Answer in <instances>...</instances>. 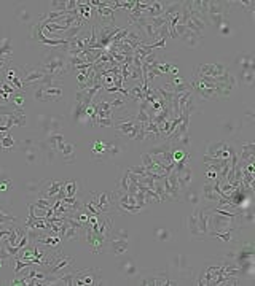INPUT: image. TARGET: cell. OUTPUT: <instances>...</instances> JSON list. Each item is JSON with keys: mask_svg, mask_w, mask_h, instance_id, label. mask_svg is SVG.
I'll return each mask as SVG.
<instances>
[{"mask_svg": "<svg viewBox=\"0 0 255 286\" xmlns=\"http://www.w3.org/2000/svg\"><path fill=\"white\" fill-rule=\"evenodd\" d=\"M113 129L117 131L118 137H125L129 142H136L137 135L142 131V124L134 118V114H128L123 118H113Z\"/></svg>", "mask_w": 255, "mask_h": 286, "instance_id": "4", "label": "cell"}, {"mask_svg": "<svg viewBox=\"0 0 255 286\" xmlns=\"http://www.w3.org/2000/svg\"><path fill=\"white\" fill-rule=\"evenodd\" d=\"M66 48H46V53L40 64V69L46 75L59 80L61 76L67 73L66 70V57H67Z\"/></svg>", "mask_w": 255, "mask_h": 286, "instance_id": "2", "label": "cell"}, {"mask_svg": "<svg viewBox=\"0 0 255 286\" xmlns=\"http://www.w3.org/2000/svg\"><path fill=\"white\" fill-rule=\"evenodd\" d=\"M148 154L153 157V161L166 169L168 174H171L174 169V161H172V145L165 140V143H158V145L152 146L148 149Z\"/></svg>", "mask_w": 255, "mask_h": 286, "instance_id": "5", "label": "cell"}, {"mask_svg": "<svg viewBox=\"0 0 255 286\" xmlns=\"http://www.w3.org/2000/svg\"><path fill=\"white\" fill-rule=\"evenodd\" d=\"M77 191H79V183H77V180H67L64 183V194H66V197H75Z\"/></svg>", "mask_w": 255, "mask_h": 286, "instance_id": "43", "label": "cell"}, {"mask_svg": "<svg viewBox=\"0 0 255 286\" xmlns=\"http://www.w3.org/2000/svg\"><path fill=\"white\" fill-rule=\"evenodd\" d=\"M118 270H120V274H122L123 277H128V278L136 277L137 272H139L136 262H134L132 259H128V257L118 262Z\"/></svg>", "mask_w": 255, "mask_h": 286, "instance_id": "28", "label": "cell"}, {"mask_svg": "<svg viewBox=\"0 0 255 286\" xmlns=\"http://www.w3.org/2000/svg\"><path fill=\"white\" fill-rule=\"evenodd\" d=\"M193 72H196L198 75L209 76V78H220L228 73L223 64H200Z\"/></svg>", "mask_w": 255, "mask_h": 286, "instance_id": "15", "label": "cell"}, {"mask_svg": "<svg viewBox=\"0 0 255 286\" xmlns=\"http://www.w3.org/2000/svg\"><path fill=\"white\" fill-rule=\"evenodd\" d=\"M83 229H85V226L82 223H79V221H77L75 218H72V216H64L61 231H59V237L64 242H77V240H82Z\"/></svg>", "mask_w": 255, "mask_h": 286, "instance_id": "6", "label": "cell"}, {"mask_svg": "<svg viewBox=\"0 0 255 286\" xmlns=\"http://www.w3.org/2000/svg\"><path fill=\"white\" fill-rule=\"evenodd\" d=\"M236 78V83L239 84H244V86H254L255 81V72L251 70H239V73Z\"/></svg>", "mask_w": 255, "mask_h": 286, "instance_id": "36", "label": "cell"}, {"mask_svg": "<svg viewBox=\"0 0 255 286\" xmlns=\"http://www.w3.org/2000/svg\"><path fill=\"white\" fill-rule=\"evenodd\" d=\"M198 226L203 235L208 237V210L204 207H198Z\"/></svg>", "mask_w": 255, "mask_h": 286, "instance_id": "38", "label": "cell"}, {"mask_svg": "<svg viewBox=\"0 0 255 286\" xmlns=\"http://www.w3.org/2000/svg\"><path fill=\"white\" fill-rule=\"evenodd\" d=\"M255 223V213L252 207H243L236 216V224L243 229L246 226H252Z\"/></svg>", "mask_w": 255, "mask_h": 286, "instance_id": "24", "label": "cell"}, {"mask_svg": "<svg viewBox=\"0 0 255 286\" xmlns=\"http://www.w3.org/2000/svg\"><path fill=\"white\" fill-rule=\"evenodd\" d=\"M218 32H220L222 35H225V37H226V35H230V34H231L230 24H228V23H223L220 27H218Z\"/></svg>", "mask_w": 255, "mask_h": 286, "instance_id": "55", "label": "cell"}, {"mask_svg": "<svg viewBox=\"0 0 255 286\" xmlns=\"http://www.w3.org/2000/svg\"><path fill=\"white\" fill-rule=\"evenodd\" d=\"M40 149L35 146V148H31V149H27V151H24L23 154H24V159H26V162L27 164H35V162H39V159H40Z\"/></svg>", "mask_w": 255, "mask_h": 286, "instance_id": "44", "label": "cell"}, {"mask_svg": "<svg viewBox=\"0 0 255 286\" xmlns=\"http://www.w3.org/2000/svg\"><path fill=\"white\" fill-rule=\"evenodd\" d=\"M155 235H157V239L160 242H168L169 239H171V231L166 227H158L157 232H155Z\"/></svg>", "mask_w": 255, "mask_h": 286, "instance_id": "49", "label": "cell"}, {"mask_svg": "<svg viewBox=\"0 0 255 286\" xmlns=\"http://www.w3.org/2000/svg\"><path fill=\"white\" fill-rule=\"evenodd\" d=\"M238 3H241V8L243 10L254 14V11H255V2L254 0H246V2H238Z\"/></svg>", "mask_w": 255, "mask_h": 286, "instance_id": "52", "label": "cell"}, {"mask_svg": "<svg viewBox=\"0 0 255 286\" xmlns=\"http://www.w3.org/2000/svg\"><path fill=\"white\" fill-rule=\"evenodd\" d=\"M10 104L15 107L16 110H23L24 108V104H26V94H24L23 91L15 92V94L10 97Z\"/></svg>", "mask_w": 255, "mask_h": 286, "instance_id": "40", "label": "cell"}, {"mask_svg": "<svg viewBox=\"0 0 255 286\" xmlns=\"http://www.w3.org/2000/svg\"><path fill=\"white\" fill-rule=\"evenodd\" d=\"M93 126L113 127V118H96V119L93 121Z\"/></svg>", "mask_w": 255, "mask_h": 286, "instance_id": "50", "label": "cell"}, {"mask_svg": "<svg viewBox=\"0 0 255 286\" xmlns=\"http://www.w3.org/2000/svg\"><path fill=\"white\" fill-rule=\"evenodd\" d=\"M11 53H13L11 38L5 37V38L0 40V64H10Z\"/></svg>", "mask_w": 255, "mask_h": 286, "instance_id": "29", "label": "cell"}, {"mask_svg": "<svg viewBox=\"0 0 255 286\" xmlns=\"http://www.w3.org/2000/svg\"><path fill=\"white\" fill-rule=\"evenodd\" d=\"M82 239L86 240V245L89 248V251L94 253V254H102L105 251V247L109 245V239H105V237H102V235H99L89 226H85Z\"/></svg>", "mask_w": 255, "mask_h": 286, "instance_id": "8", "label": "cell"}, {"mask_svg": "<svg viewBox=\"0 0 255 286\" xmlns=\"http://www.w3.org/2000/svg\"><path fill=\"white\" fill-rule=\"evenodd\" d=\"M18 73L21 78V83L23 86H35L39 84L46 73L40 67H34V66H18Z\"/></svg>", "mask_w": 255, "mask_h": 286, "instance_id": "9", "label": "cell"}, {"mask_svg": "<svg viewBox=\"0 0 255 286\" xmlns=\"http://www.w3.org/2000/svg\"><path fill=\"white\" fill-rule=\"evenodd\" d=\"M91 156H93L94 161H107V142L102 140H94L93 145H91Z\"/></svg>", "mask_w": 255, "mask_h": 286, "instance_id": "25", "label": "cell"}, {"mask_svg": "<svg viewBox=\"0 0 255 286\" xmlns=\"http://www.w3.org/2000/svg\"><path fill=\"white\" fill-rule=\"evenodd\" d=\"M163 89L168 91V92H172V94H180V92H185V91L191 89V83L188 80H185V78L174 76L171 81L163 86Z\"/></svg>", "mask_w": 255, "mask_h": 286, "instance_id": "18", "label": "cell"}, {"mask_svg": "<svg viewBox=\"0 0 255 286\" xmlns=\"http://www.w3.org/2000/svg\"><path fill=\"white\" fill-rule=\"evenodd\" d=\"M64 180H56V178H45V183L42 186L40 194L39 197H43L51 200V202H56V196L59 194V191L64 188Z\"/></svg>", "mask_w": 255, "mask_h": 286, "instance_id": "13", "label": "cell"}, {"mask_svg": "<svg viewBox=\"0 0 255 286\" xmlns=\"http://www.w3.org/2000/svg\"><path fill=\"white\" fill-rule=\"evenodd\" d=\"M182 200H185L187 204H190L191 207H198V205H201V191L198 189V188H188L183 191V199Z\"/></svg>", "mask_w": 255, "mask_h": 286, "instance_id": "30", "label": "cell"}, {"mask_svg": "<svg viewBox=\"0 0 255 286\" xmlns=\"http://www.w3.org/2000/svg\"><path fill=\"white\" fill-rule=\"evenodd\" d=\"M140 285L144 286H165V285H175L172 280H169L166 272H158V274L148 275L140 280Z\"/></svg>", "mask_w": 255, "mask_h": 286, "instance_id": "21", "label": "cell"}, {"mask_svg": "<svg viewBox=\"0 0 255 286\" xmlns=\"http://www.w3.org/2000/svg\"><path fill=\"white\" fill-rule=\"evenodd\" d=\"M235 64H236V67H239V70L255 72V57L251 53H241L235 59Z\"/></svg>", "mask_w": 255, "mask_h": 286, "instance_id": "26", "label": "cell"}, {"mask_svg": "<svg viewBox=\"0 0 255 286\" xmlns=\"http://www.w3.org/2000/svg\"><path fill=\"white\" fill-rule=\"evenodd\" d=\"M190 83L195 96L201 97L203 100H217L230 96L231 89L236 86V78L235 75L230 73H226L220 78H209L198 75L196 72H193Z\"/></svg>", "mask_w": 255, "mask_h": 286, "instance_id": "1", "label": "cell"}, {"mask_svg": "<svg viewBox=\"0 0 255 286\" xmlns=\"http://www.w3.org/2000/svg\"><path fill=\"white\" fill-rule=\"evenodd\" d=\"M239 234H241V227L233 226V227H228V229H223V231H220V232L211 234L209 237L220 239L223 243H238V242H241Z\"/></svg>", "mask_w": 255, "mask_h": 286, "instance_id": "19", "label": "cell"}, {"mask_svg": "<svg viewBox=\"0 0 255 286\" xmlns=\"http://www.w3.org/2000/svg\"><path fill=\"white\" fill-rule=\"evenodd\" d=\"M37 143H39V140L37 139H23V140H18L16 142V146H18V149L21 153H24V151H27V149H31V148H35L37 146Z\"/></svg>", "mask_w": 255, "mask_h": 286, "instance_id": "41", "label": "cell"}, {"mask_svg": "<svg viewBox=\"0 0 255 286\" xmlns=\"http://www.w3.org/2000/svg\"><path fill=\"white\" fill-rule=\"evenodd\" d=\"M18 216H13V214H10L5 209L0 207V224H15L18 223Z\"/></svg>", "mask_w": 255, "mask_h": 286, "instance_id": "45", "label": "cell"}, {"mask_svg": "<svg viewBox=\"0 0 255 286\" xmlns=\"http://www.w3.org/2000/svg\"><path fill=\"white\" fill-rule=\"evenodd\" d=\"M64 96V91L61 84H53V86H43V99L42 102H59Z\"/></svg>", "mask_w": 255, "mask_h": 286, "instance_id": "23", "label": "cell"}, {"mask_svg": "<svg viewBox=\"0 0 255 286\" xmlns=\"http://www.w3.org/2000/svg\"><path fill=\"white\" fill-rule=\"evenodd\" d=\"M200 207V205H198ZM198 207H195V210L191 214H188V216L185 218V227L187 231L190 234V237H193L196 240H203L206 235H203L201 231H200V226H198Z\"/></svg>", "mask_w": 255, "mask_h": 286, "instance_id": "17", "label": "cell"}, {"mask_svg": "<svg viewBox=\"0 0 255 286\" xmlns=\"http://www.w3.org/2000/svg\"><path fill=\"white\" fill-rule=\"evenodd\" d=\"M3 174V167H0V175H2Z\"/></svg>", "mask_w": 255, "mask_h": 286, "instance_id": "57", "label": "cell"}, {"mask_svg": "<svg viewBox=\"0 0 255 286\" xmlns=\"http://www.w3.org/2000/svg\"><path fill=\"white\" fill-rule=\"evenodd\" d=\"M201 38H203V35H198V34H195V32L188 31V29L180 35V40H182V43H183V45H185L187 48H196L198 45H200Z\"/></svg>", "mask_w": 255, "mask_h": 286, "instance_id": "32", "label": "cell"}, {"mask_svg": "<svg viewBox=\"0 0 255 286\" xmlns=\"http://www.w3.org/2000/svg\"><path fill=\"white\" fill-rule=\"evenodd\" d=\"M109 247H110V251L115 253L117 256H125L128 253L129 243H128V231L126 229H120L118 232L112 231L110 239H109Z\"/></svg>", "mask_w": 255, "mask_h": 286, "instance_id": "12", "label": "cell"}, {"mask_svg": "<svg viewBox=\"0 0 255 286\" xmlns=\"http://www.w3.org/2000/svg\"><path fill=\"white\" fill-rule=\"evenodd\" d=\"M214 181H206L201 189V204L204 209H212V207H215V204L218 202V199L220 196L217 194V191L214 188Z\"/></svg>", "mask_w": 255, "mask_h": 286, "instance_id": "14", "label": "cell"}, {"mask_svg": "<svg viewBox=\"0 0 255 286\" xmlns=\"http://www.w3.org/2000/svg\"><path fill=\"white\" fill-rule=\"evenodd\" d=\"M175 174H177V178H179V183L182 186V189L185 191L188 186L191 184V180H193V169H191L190 166H185L182 170L175 172Z\"/></svg>", "mask_w": 255, "mask_h": 286, "instance_id": "31", "label": "cell"}, {"mask_svg": "<svg viewBox=\"0 0 255 286\" xmlns=\"http://www.w3.org/2000/svg\"><path fill=\"white\" fill-rule=\"evenodd\" d=\"M67 0H53L51 2V11L54 13H66Z\"/></svg>", "mask_w": 255, "mask_h": 286, "instance_id": "48", "label": "cell"}, {"mask_svg": "<svg viewBox=\"0 0 255 286\" xmlns=\"http://www.w3.org/2000/svg\"><path fill=\"white\" fill-rule=\"evenodd\" d=\"M43 140H45V143L48 145V148L54 149V151H58V145H59V143L66 142V140H64V135H62L61 132L49 134V135H46V137H45Z\"/></svg>", "mask_w": 255, "mask_h": 286, "instance_id": "39", "label": "cell"}, {"mask_svg": "<svg viewBox=\"0 0 255 286\" xmlns=\"http://www.w3.org/2000/svg\"><path fill=\"white\" fill-rule=\"evenodd\" d=\"M75 286H83V285H102V274L99 269H77L75 270V278H74Z\"/></svg>", "mask_w": 255, "mask_h": 286, "instance_id": "11", "label": "cell"}, {"mask_svg": "<svg viewBox=\"0 0 255 286\" xmlns=\"http://www.w3.org/2000/svg\"><path fill=\"white\" fill-rule=\"evenodd\" d=\"M128 170H129L131 174H134V175H139V177H145V175H148V174H147V170H145L142 166H132V167H129Z\"/></svg>", "mask_w": 255, "mask_h": 286, "instance_id": "54", "label": "cell"}, {"mask_svg": "<svg viewBox=\"0 0 255 286\" xmlns=\"http://www.w3.org/2000/svg\"><path fill=\"white\" fill-rule=\"evenodd\" d=\"M125 143L122 137H115V140H112L107 143V161H115L120 159L125 154Z\"/></svg>", "mask_w": 255, "mask_h": 286, "instance_id": "20", "label": "cell"}, {"mask_svg": "<svg viewBox=\"0 0 255 286\" xmlns=\"http://www.w3.org/2000/svg\"><path fill=\"white\" fill-rule=\"evenodd\" d=\"M11 189H13V180L3 172V174L0 175V192H2V194H8Z\"/></svg>", "mask_w": 255, "mask_h": 286, "instance_id": "42", "label": "cell"}, {"mask_svg": "<svg viewBox=\"0 0 255 286\" xmlns=\"http://www.w3.org/2000/svg\"><path fill=\"white\" fill-rule=\"evenodd\" d=\"M238 161L244 162V164H255V143L249 142V143H243L239 151H236Z\"/></svg>", "mask_w": 255, "mask_h": 286, "instance_id": "22", "label": "cell"}, {"mask_svg": "<svg viewBox=\"0 0 255 286\" xmlns=\"http://www.w3.org/2000/svg\"><path fill=\"white\" fill-rule=\"evenodd\" d=\"M83 209H86L91 214L101 213H117V199L113 191L107 192H89L88 199H83Z\"/></svg>", "mask_w": 255, "mask_h": 286, "instance_id": "3", "label": "cell"}, {"mask_svg": "<svg viewBox=\"0 0 255 286\" xmlns=\"http://www.w3.org/2000/svg\"><path fill=\"white\" fill-rule=\"evenodd\" d=\"M104 54V49H96V48H88V49H83L80 53V57L86 62V64H94L99 61V57Z\"/></svg>", "mask_w": 255, "mask_h": 286, "instance_id": "34", "label": "cell"}, {"mask_svg": "<svg viewBox=\"0 0 255 286\" xmlns=\"http://www.w3.org/2000/svg\"><path fill=\"white\" fill-rule=\"evenodd\" d=\"M37 124L46 137L49 134H56L61 131L64 126V116H61V114H39Z\"/></svg>", "mask_w": 255, "mask_h": 286, "instance_id": "10", "label": "cell"}, {"mask_svg": "<svg viewBox=\"0 0 255 286\" xmlns=\"http://www.w3.org/2000/svg\"><path fill=\"white\" fill-rule=\"evenodd\" d=\"M54 154H56L54 149H51V148H46L45 151H43L45 162H46V164H53V162H54Z\"/></svg>", "mask_w": 255, "mask_h": 286, "instance_id": "53", "label": "cell"}, {"mask_svg": "<svg viewBox=\"0 0 255 286\" xmlns=\"http://www.w3.org/2000/svg\"><path fill=\"white\" fill-rule=\"evenodd\" d=\"M222 129L226 132V134H233V132H236L238 129H239V123L236 119H226L222 123Z\"/></svg>", "mask_w": 255, "mask_h": 286, "instance_id": "46", "label": "cell"}, {"mask_svg": "<svg viewBox=\"0 0 255 286\" xmlns=\"http://www.w3.org/2000/svg\"><path fill=\"white\" fill-rule=\"evenodd\" d=\"M43 183H45V178H43V180H31V181H27L26 186H24L26 194L31 196V197H39L40 189H42V186H43Z\"/></svg>", "mask_w": 255, "mask_h": 286, "instance_id": "35", "label": "cell"}, {"mask_svg": "<svg viewBox=\"0 0 255 286\" xmlns=\"http://www.w3.org/2000/svg\"><path fill=\"white\" fill-rule=\"evenodd\" d=\"M34 99H37V100L43 99V86H37V88L34 89Z\"/></svg>", "mask_w": 255, "mask_h": 286, "instance_id": "56", "label": "cell"}, {"mask_svg": "<svg viewBox=\"0 0 255 286\" xmlns=\"http://www.w3.org/2000/svg\"><path fill=\"white\" fill-rule=\"evenodd\" d=\"M31 11L26 10V8H19L18 10V19L21 21V23H29L31 21Z\"/></svg>", "mask_w": 255, "mask_h": 286, "instance_id": "51", "label": "cell"}, {"mask_svg": "<svg viewBox=\"0 0 255 286\" xmlns=\"http://www.w3.org/2000/svg\"><path fill=\"white\" fill-rule=\"evenodd\" d=\"M61 154H62L64 164H74L75 159H77V148H75L74 143H69V142L64 143V148L61 149Z\"/></svg>", "mask_w": 255, "mask_h": 286, "instance_id": "33", "label": "cell"}, {"mask_svg": "<svg viewBox=\"0 0 255 286\" xmlns=\"http://www.w3.org/2000/svg\"><path fill=\"white\" fill-rule=\"evenodd\" d=\"M169 266H171V270L175 272V274H179L182 277H191L193 275V267L188 264V259L185 254H177L174 256L171 262H169Z\"/></svg>", "mask_w": 255, "mask_h": 286, "instance_id": "16", "label": "cell"}, {"mask_svg": "<svg viewBox=\"0 0 255 286\" xmlns=\"http://www.w3.org/2000/svg\"><path fill=\"white\" fill-rule=\"evenodd\" d=\"M15 145H16V142L13 140V137H10L8 132H6L2 137V140H0V148H2L3 151H6V149H13Z\"/></svg>", "mask_w": 255, "mask_h": 286, "instance_id": "47", "label": "cell"}, {"mask_svg": "<svg viewBox=\"0 0 255 286\" xmlns=\"http://www.w3.org/2000/svg\"><path fill=\"white\" fill-rule=\"evenodd\" d=\"M231 5L228 2H214L209 0V8H208V21L209 26L220 27L223 23H226V13L230 11Z\"/></svg>", "mask_w": 255, "mask_h": 286, "instance_id": "7", "label": "cell"}, {"mask_svg": "<svg viewBox=\"0 0 255 286\" xmlns=\"http://www.w3.org/2000/svg\"><path fill=\"white\" fill-rule=\"evenodd\" d=\"M226 145V142L223 140H214V142H211L208 148H206V156H211V157H217L218 159V154H220V151L225 148Z\"/></svg>", "mask_w": 255, "mask_h": 286, "instance_id": "37", "label": "cell"}, {"mask_svg": "<svg viewBox=\"0 0 255 286\" xmlns=\"http://www.w3.org/2000/svg\"><path fill=\"white\" fill-rule=\"evenodd\" d=\"M97 10V26H105V24H113L115 21V10L109 8V6H101Z\"/></svg>", "mask_w": 255, "mask_h": 286, "instance_id": "27", "label": "cell"}]
</instances>
